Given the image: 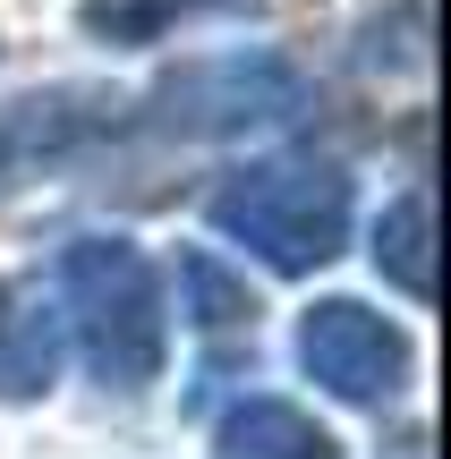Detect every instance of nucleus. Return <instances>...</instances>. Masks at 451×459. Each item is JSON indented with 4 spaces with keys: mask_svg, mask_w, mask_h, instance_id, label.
I'll list each match as a JSON object with an SVG mask.
<instances>
[{
    "mask_svg": "<svg viewBox=\"0 0 451 459\" xmlns=\"http://www.w3.org/2000/svg\"><path fill=\"white\" fill-rule=\"evenodd\" d=\"M51 307H60V332L77 341L85 375L102 392H145L162 383L170 358V290L162 264L128 238V230H85V238L60 247L51 264Z\"/></svg>",
    "mask_w": 451,
    "mask_h": 459,
    "instance_id": "f257e3e1",
    "label": "nucleus"
},
{
    "mask_svg": "<svg viewBox=\"0 0 451 459\" xmlns=\"http://www.w3.org/2000/svg\"><path fill=\"white\" fill-rule=\"evenodd\" d=\"M204 221L213 238L247 247L265 273H324V264L350 247V221H358V187L341 162H307V153H273V162H247L204 196Z\"/></svg>",
    "mask_w": 451,
    "mask_h": 459,
    "instance_id": "f03ea898",
    "label": "nucleus"
},
{
    "mask_svg": "<svg viewBox=\"0 0 451 459\" xmlns=\"http://www.w3.org/2000/svg\"><path fill=\"white\" fill-rule=\"evenodd\" d=\"M119 128H128V94H111V85H51V94L0 102V196Z\"/></svg>",
    "mask_w": 451,
    "mask_h": 459,
    "instance_id": "39448f33",
    "label": "nucleus"
},
{
    "mask_svg": "<svg viewBox=\"0 0 451 459\" xmlns=\"http://www.w3.org/2000/svg\"><path fill=\"white\" fill-rule=\"evenodd\" d=\"M60 307L43 281H0V400H43L60 375Z\"/></svg>",
    "mask_w": 451,
    "mask_h": 459,
    "instance_id": "423d86ee",
    "label": "nucleus"
},
{
    "mask_svg": "<svg viewBox=\"0 0 451 459\" xmlns=\"http://www.w3.org/2000/svg\"><path fill=\"white\" fill-rule=\"evenodd\" d=\"M316 102L307 68H290L282 51H204L179 60L170 77H153L128 102V128L153 136H187V145H213V136H265Z\"/></svg>",
    "mask_w": 451,
    "mask_h": 459,
    "instance_id": "7ed1b4c3",
    "label": "nucleus"
},
{
    "mask_svg": "<svg viewBox=\"0 0 451 459\" xmlns=\"http://www.w3.org/2000/svg\"><path fill=\"white\" fill-rule=\"evenodd\" d=\"M375 273L401 298H418V307L435 298V196L426 187L384 204V221H375Z\"/></svg>",
    "mask_w": 451,
    "mask_h": 459,
    "instance_id": "6e6552de",
    "label": "nucleus"
},
{
    "mask_svg": "<svg viewBox=\"0 0 451 459\" xmlns=\"http://www.w3.org/2000/svg\"><path fill=\"white\" fill-rule=\"evenodd\" d=\"M213 459H341V443L282 392H247L221 409L213 426Z\"/></svg>",
    "mask_w": 451,
    "mask_h": 459,
    "instance_id": "0eeeda50",
    "label": "nucleus"
},
{
    "mask_svg": "<svg viewBox=\"0 0 451 459\" xmlns=\"http://www.w3.org/2000/svg\"><path fill=\"white\" fill-rule=\"evenodd\" d=\"M409 366H418L409 332L392 324V315L358 307V298H316V307L299 315V375L316 383V392L350 400V409L401 400L409 392Z\"/></svg>",
    "mask_w": 451,
    "mask_h": 459,
    "instance_id": "20e7f679",
    "label": "nucleus"
},
{
    "mask_svg": "<svg viewBox=\"0 0 451 459\" xmlns=\"http://www.w3.org/2000/svg\"><path fill=\"white\" fill-rule=\"evenodd\" d=\"M221 9H256V0H85L77 26L94 43H162L187 17H221Z\"/></svg>",
    "mask_w": 451,
    "mask_h": 459,
    "instance_id": "1a4fd4ad",
    "label": "nucleus"
},
{
    "mask_svg": "<svg viewBox=\"0 0 451 459\" xmlns=\"http://www.w3.org/2000/svg\"><path fill=\"white\" fill-rule=\"evenodd\" d=\"M401 451H409V459H426V434H409V443H401Z\"/></svg>",
    "mask_w": 451,
    "mask_h": 459,
    "instance_id": "9b49d317",
    "label": "nucleus"
},
{
    "mask_svg": "<svg viewBox=\"0 0 451 459\" xmlns=\"http://www.w3.org/2000/svg\"><path fill=\"white\" fill-rule=\"evenodd\" d=\"M179 298L196 332H256V298L247 281H230L213 255H179Z\"/></svg>",
    "mask_w": 451,
    "mask_h": 459,
    "instance_id": "9d476101",
    "label": "nucleus"
}]
</instances>
